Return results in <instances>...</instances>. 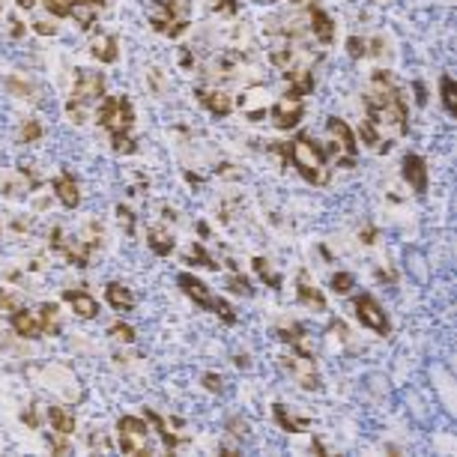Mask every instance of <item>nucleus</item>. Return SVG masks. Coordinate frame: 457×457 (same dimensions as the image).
<instances>
[{
	"instance_id": "obj_1",
	"label": "nucleus",
	"mask_w": 457,
	"mask_h": 457,
	"mask_svg": "<svg viewBox=\"0 0 457 457\" xmlns=\"http://www.w3.org/2000/svg\"><path fill=\"white\" fill-rule=\"evenodd\" d=\"M365 108H368V123H374L383 138L386 134H392V138H403V134H407L410 111H407V102H403L392 72L376 69L371 75V93L365 99Z\"/></svg>"
},
{
	"instance_id": "obj_2",
	"label": "nucleus",
	"mask_w": 457,
	"mask_h": 457,
	"mask_svg": "<svg viewBox=\"0 0 457 457\" xmlns=\"http://www.w3.org/2000/svg\"><path fill=\"white\" fill-rule=\"evenodd\" d=\"M96 123L111 132L114 153H134V141L129 134L134 126V111H132V102L126 96H105L99 102Z\"/></svg>"
},
{
	"instance_id": "obj_3",
	"label": "nucleus",
	"mask_w": 457,
	"mask_h": 457,
	"mask_svg": "<svg viewBox=\"0 0 457 457\" xmlns=\"http://www.w3.org/2000/svg\"><path fill=\"white\" fill-rule=\"evenodd\" d=\"M287 161H293V168L299 170V177L311 185H326L329 183V158L326 150L317 144H311L302 134L293 144H287Z\"/></svg>"
},
{
	"instance_id": "obj_4",
	"label": "nucleus",
	"mask_w": 457,
	"mask_h": 457,
	"mask_svg": "<svg viewBox=\"0 0 457 457\" xmlns=\"http://www.w3.org/2000/svg\"><path fill=\"white\" fill-rule=\"evenodd\" d=\"M105 93V78L102 72H90V69H81L75 78V90H72V99L66 105V114H69L72 123H84L87 117V105L99 102Z\"/></svg>"
},
{
	"instance_id": "obj_5",
	"label": "nucleus",
	"mask_w": 457,
	"mask_h": 457,
	"mask_svg": "<svg viewBox=\"0 0 457 457\" xmlns=\"http://www.w3.org/2000/svg\"><path fill=\"white\" fill-rule=\"evenodd\" d=\"M153 30L177 39L188 30V0H153Z\"/></svg>"
},
{
	"instance_id": "obj_6",
	"label": "nucleus",
	"mask_w": 457,
	"mask_h": 457,
	"mask_svg": "<svg viewBox=\"0 0 457 457\" xmlns=\"http://www.w3.org/2000/svg\"><path fill=\"white\" fill-rule=\"evenodd\" d=\"M326 129H329L332 141H335V146L329 150L335 156V165H338V168H353L356 165V153H359L356 134L349 132V126L344 123V120H338V117H329ZM329 153H326V158H329Z\"/></svg>"
},
{
	"instance_id": "obj_7",
	"label": "nucleus",
	"mask_w": 457,
	"mask_h": 457,
	"mask_svg": "<svg viewBox=\"0 0 457 457\" xmlns=\"http://www.w3.org/2000/svg\"><path fill=\"white\" fill-rule=\"evenodd\" d=\"M117 434H120V449L123 454H150V424L134 415H123L117 422Z\"/></svg>"
},
{
	"instance_id": "obj_8",
	"label": "nucleus",
	"mask_w": 457,
	"mask_h": 457,
	"mask_svg": "<svg viewBox=\"0 0 457 457\" xmlns=\"http://www.w3.org/2000/svg\"><path fill=\"white\" fill-rule=\"evenodd\" d=\"M281 365L293 374V380L299 383L305 392H314V388H320V374H317V365H314V356L308 353V349H296V353L284 356V359H281Z\"/></svg>"
},
{
	"instance_id": "obj_9",
	"label": "nucleus",
	"mask_w": 457,
	"mask_h": 457,
	"mask_svg": "<svg viewBox=\"0 0 457 457\" xmlns=\"http://www.w3.org/2000/svg\"><path fill=\"white\" fill-rule=\"evenodd\" d=\"M353 311H356V317H359L361 326L374 329L376 335H388V332H392V323H388L383 305L376 302L371 293H359L356 296V299H353Z\"/></svg>"
},
{
	"instance_id": "obj_10",
	"label": "nucleus",
	"mask_w": 457,
	"mask_h": 457,
	"mask_svg": "<svg viewBox=\"0 0 457 457\" xmlns=\"http://www.w3.org/2000/svg\"><path fill=\"white\" fill-rule=\"evenodd\" d=\"M302 114H305L302 99H293V96H281V99L272 105V111H269V117H272L275 129H293V126H299Z\"/></svg>"
},
{
	"instance_id": "obj_11",
	"label": "nucleus",
	"mask_w": 457,
	"mask_h": 457,
	"mask_svg": "<svg viewBox=\"0 0 457 457\" xmlns=\"http://www.w3.org/2000/svg\"><path fill=\"white\" fill-rule=\"evenodd\" d=\"M195 96L212 117H227L233 111V99L219 87H195Z\"/></svg>"
},
{
	"instance_id": "obj_12",
	"label": "nucleus",
	"mask_w": 457,
	"mask_h": 457,
	"mask_svg": "<svg viewBox=\"0 0 457 457\" xmlns=\"http://www.w3.org/2000/svg\"><path fill=\"white\" fill-rule=\"evenodd\" d=\"M296 296H299V302L314 308V311H326V296L320 293V287L311 281V272L308 269H299V275H296Z\"/></svg>"
},
{
	"instance_id": "obj_13",
	"label": "nucleus",
	"mask_w": 457,
	"mask_h": 457,
	"mask_svg": "<svg viewBox=\"0 0 457 457\" xmlns=\"http://www.w3.org/2000/svg\"><path fill=\"white\" fill-rule=\"evenodd\" d=\"M403 180L410 183V188L415 195H424L427 192V165L422 156H403Z\"/></svg>"
},
{
	"instance_id": "obj_14",
	"label": "nucleus",
	"mask_w": 457,
	"mask_h": 457,
	"mask_svg": "<svg viewBox=\"0 0 457 457\" xmlns=\"http://www.w3.org/2000/svg\"><path fill=\"white\" fill-rule=\"evenodd\" d=\"M177 284L183 287V293L192 299L195 305H200V308H212V302H215V296L209 293V287L204 284L200 278H195L192 272H180V278H177Z\"/></svg>"
},
{
	"instance_id": "obj_15",
	"label": "nucleus",
	"mask_w": 457,
	"mask_h": 457,
	"mask_svg": "<svg viewBox=\"0 0 457 457\" xmlns=\"http://www.w3.org/2000/svg\"><path fill=\"white\" fill-rule=\"evenodd\" d=\"M54 195L60 197V204L66 209H75L81 204V188H78V180L72 177L69 170H63L57 180H54Z\"/></svg>"
},
{
	"instance_id": "obj_16",
	"label": "nucleus",
	"mask_w": 457,
	"mask_h": 457,
	"mask_svg": "<svg viewBox=\"0 0 457 457\" xmlns=\"http://www.w3.org/2000/svg\"><path fill=\"white\" fill-rule=\"evenodd\" d=\"M63 299L69 302V308L75 311V317H81V320H93V317L99 314V302L93 299L90 293H84V290H66Z\"/></svg>"
},
{
	"instance_id": "obj_17",
	"label": "nucleus",
	"mask_w": 457,
	"mask_h": 457,
	"mask_svg": "<svg viewBox=\"0 0 457 457\" xmlns=\"http://www.w3.org/2000/svg\"><path fill=\"white\" fill-rule=\"evenodd\" d=\"M308 21H311L308 27H311V33H314L317 42L329 45L332 39H335V21H332L320 6H311V9H308Z\"/></svg>"
},
{
	"instance_id": "obj_18",
	"label": "nucleus",
	"mask_w": 457,
	"mask_h": 457,
	"mask_svg": "<svg viewBox=\"0 0 457 457\" xmlns=\"http://www.w3.org/2000/svg\"><path fill=\"white\" fill-rule=\"evenodd\" d=\"M239 108L248 120H260L266 117V90L263 87H251L239 96Z\"/></svg>"
},
{
	"instance_id": "obj_19",
	"label": "nucleus",
	"mask_w": 457,
	"mask_h": 457,
	"mask_svg": "<svg viewBox=\"0 0 457 457\" xmlns=\"http://www.w3.org/2000/svg\"><path fill=\"white\" fill-rule=\"evenodd\" d=\"M12 329H16L18 338H39L42 329H39V320H36V311H24V308H16L12 311Z\"/></svg>"
},
{
	"instance_id": "obj_20",
	"label": "nucleus",
	"mask_w": 457,
	"mask_h": 457,
	"mask_svg": "<svg viewBox=\"0 0 457 457\" xmlns=\"http://www.w3.org/2000/svg\"><path fill=\"white\" fill-rule=\"evenodd\" d=\"M105 299L120 314H126V311H132V308H134V293L120 284V281H111V284L105 287Z\"/></svg>"
},
{
	"instance_id": "obj_21",
	"label": "nucleus",
	"mask_w": 457,
	"mask_h": 457,
	"mask_svg": "<svg viewBox=\"0 0 457 457\" xmlns=\"http://www.w3.org/2000/svg\"><path fill=\"white\" fill-rule=\"evenodd\" d=\"M117 48H120V39L117 36H99L96 42H93V48H90V54L96 57L99 63H114L117 60Z\"/></svg>"
},
{
	"instance_id": "obj_22",
	"label": "nucleus",
	"mask_w": 457,
	"mask_h": 457,
	"mask_svg": "<svg viewBox=\"0 0 457 457\" xmlns=\"http://www.w3.org/2000/svg\"><path fill=\"white\" fill-rule=\"evenodd\" d=\"M48 422H51V430H57L60 436L75 434V415L66 412L63 407H48Z\"/></svg>"
},
{
	"instance_id": "obj_23",
	"label": "nucleus",
	"mask_w": 457,
	"mask_h": 457,
	"mask_svg": "<svg viewBox=\"0 0 457 457\" xmlns=\"http://www.w3.org/2000/svg\"><path fill=\"white\" fill-rule=\"evenodd\" d=\"M36 320H39V329H42V335H57V332H60L57 305H54V302L39 305V308H36Z\"/></svg>"
},
{
	"instance_id": "obj_24",
	"label": "nucleus",
	"mask_w": 457,
	"mask_h": 457,
	"mask_svg": "<svg viewBox=\"0 0 457 457\" xmlns=\"http://www.w3.org/2000/svg\"><path fill=\"white\" fill-rule=\"evenodd\" d=\"M146 245H150L158 258H168V254L173 251V236L168 231H161V227H153V231L146 233Z\"/></svg>"
},
{
	"instance_id": "obj_25",
	"label": "nucleus",
	"mask_w": 457,
	"mask_h": 457,
	"mask_svg": "<svg viewBox=\"0 0 457 457\" xmlns=\"http://www.w3.org/2000/svg\"><path fill=\"white\" fill-rule=\"evenodd\" d=\"M146 422H153V424H156V434L161 436V446H165V451H177L180 439H177V434H173V430H168V424H165V419H161V415L146 412Z\"/></svg>"
},
{
	"instance_id": "obj_26",
	"label": "nucleus",
	"mask_w": 457,
	"mask_h": 457,
	"mask_svg": "<svg viewBox=\"0 0 457 457\" xmlns=\"http://www.w3.org/2000/svg\"><path fill=\"white\" fill-rule=\"evenodd\" d=\"M439 93H442V108H446V114H457V87H454V78L451 75H442L439 78Z\"/></svg>"
},
{
	"instance_id": "obj_27",
	"label": "nucleus",
	"mask_w": 457,
	"mask_h": 457,
	"mask_svg": "<svg viewBox=\"0 0 457 457\" xmlns=\"http://www.w3.org/2000/svg\"><path fill=\"white\" fill-rule=\"evenodd\" d=\"M275 422L287 430V434H299V430H305L308 427V419H293V415H287V410H284V403H275Z\"/></svg>"
},
{
	"instance_id": "obj_28",
	"label": "nucleus",
	"mask_w": 457,
	"mask_h": 457,
	"mask_svg": "<svg viewBox=\"0 0 457 457\" xmlns=\"http://www.w3.org/2000/svg\"><path fill=\"white\" fill-rule=\"evenodd\" d=\"M251 263H254V272L260 275V281H266V284L272 287V290H278V287H281V275L275 272V269H272V263H269L266 258H254Z\"/></svg>"
},
{
	"instance_id": "obj_29",
	"label": "nucleus",
	"mask_w": 457,
	"mask_h": 457,
	"mask_svg": "<svg viewBox=\"0 0 457 457\" xmlns=\"http://www.w3.org/2000/svg\"><path fill=\"white\" fill-rule=\"evenodd\" d=\"M224 284H227V290H231V293H239V296H251V293H254L251 281H248L245 275H242L239 269H233V272L227 275V281H224Z\"/></svg>"
},
{
	"instance_id": "obj_30",
	"label": "nucleus",
	"mask_w": 457,
	"mask_h": 457,
	"mask_svg": "<svg viewBox=\"0 0 457 457\" xmlns=\"http://www.w3.org/2000/svg\"><path fill=\"white\" fill-rule=\"evenodd\" d=\"M329 287H332V293L347 296L349 290L356 287V278L349 275V272H335V275H332V281H329Z\"/></svg>"
},
{
	"instance_id": "obj_31",
	"label": "nucleus",
	"mask_w": 457,
	"mask_h": 457,
	"mask_svg": "<svg viewBox=\"0 0 457 457\" xmlns=\"http://www.w3.org/2000/svg\"><path fill=\"white\" fill-rule=\"evenodd\" d=\"M185 260H188V263L197 260V266H207V269H219V266H221V263H215L209 254L204 251V245H197V242H195L192 248H188V258H185Z\"/></svg>"
},
{
	"instance_id": "obj_32",
	"label": "nucleus",
	"mask_w": 457,
	"mask_h": 457,
	"mask_svg": "<svg viewBox=\"0 0 457 457\" xmlns=\"http://www.w3.org/2000/svg\"><path fill=\"white\" fill-rule=\"evenodd\" d=\"M108 335H111L114 341H123V344H132L134 341V329L126 326V323H114V326L108 329Z\"/></svg>"
},
{
	"instance_id": "obj_33",
	"label": "nucleus",
	"mask_w": 457,
	"mask_h": 457,
	"mask_svg": "<svg viewBox=\"0 0 457 457\" xmlns=\"http://www.w3.org/2000/svg\"><path fill=\"white\" fill-rule=\"evenodd\" d=\"M42 138V126H39V120H27V123L21 126V141L24 144H33Z\"/></svg>"
},
{
	"instance_id": "obj_34",
	"label": "nucleus",
	"mask_w": 457,
	"mask_h": 457,
	"mask_svg": "<svg viewBox=\"0 0 457 457\" xmlns=\"http://www.w3.org/2000/svg\"><path fill=\"white\" fill-rule=\"evenodd\" d=\"M42 4L51 16H57V18H66L72 12V0H42Z\"/></svg>"
},
{
	"instance_id": "obj_35",
	"label": "nucleus",
	"mask_w": 457,
	"mask_h": 457,
	"mask_svg": "<svg viewBox=\"0 0 457 457\" xmlns=\"http://www.w3.org/2000/svg\"><path fill=\"white\" fill-rule=\"evenodd\" d=\"M365 45H368L365 39H359V36H349V39H347V51H349V57H353V60L365 57V54H368V48H365Z\"/></svg>"
},
{
	"instance_id": "obj_36",
	"label": "nucleus",
	"mask_w": 457,
	"mask_h": 457,
	"mask_svg": "<svg viewBox=\"0 0 457 457\" xmlns=\"http://www.w3.org/2000/svg\"><path fill=\"white\" fill-rule=\"evenodd\" d=\"M278 338L284 341V344H293V347H299L302 344V326H290V329H278Z\"/></svg>"
},
{
	"instance_id": "obj_37",
	"label": "nucleus",
	"mask_w": 457,
	"mask_h": 457,
	"mask_svg": "<svg viewBox=\"0 0 457 457\" xmlns=\"http://www.w3.org/2000/svg\"><path fill=\"white\" fill-rule=\"evenodd\" d=\"M6 90H12V93H16V96H21V99L33 93V87L27 84V81H18V78H6Z\"/></svg>"
},
{
	"instance_id": "obj_38",
	"label": "nucleus",
	"mask_w": 457,
	"mask_h": 457,
	"mask_svg": "<svg viewBox=\"0 0 457 457\" xmlns=\"http://www.w3.org/2000/svg\"><path fill=\"white\" fill-rule=\"evenodd\" d=\"M215 12H224V16H236L239 4L236 0H215Z\"/></svg>"
},
{
	"instance_id": "obj_39",
	"label": "nucleus",
	"mask_w": 457,
	"mask_h": 457,
	"mask_svg": "<svg viewBox=\"0 0 457 457\" xmlns=\"http://www.w3.org/2000/svg\"><path fill=\"white\" fill-rule=\"evenodd\" d=\"M204 388L207 392H221V376L219 374H204Z\"/></svg>"
},
{
	"instance_id": "obj_40",
	"label": "nucleus",
	"mask_w": 457,
	"mask_h": 457,
	"mask_svg": "<svg viewBox=\"0 0 457 457\" xmlns=\"http://www.w3.org/2000/svg\"><path fill=\"white\" fill-rule=\"evenodd\" d=\"M33 30L39 36H54L57 33V24H48V21H33Z\"/></svg>"
},
{
	"instance_id": "obj_41",
	"label": "nucleus",
	"mask_w": 457,
	"mask_h": 457,
	"mask_svg": "<svg viewBox=\"0 0 457 457\" xmlns=\"http://www.w3.org/2000/svg\"><path fill=\"white\" fill-rule=\"evenodd\" d=\"M0 308H4V311H16V299H12V296L6 293V290H0Z\"/></svg>"
},
{
	"instance_id": "obj_42",
	"label": "nucleus",
	"mask_w": 457,
	"mask_h": 457,
	"mask_svg": "<svg viewBox=\"0 0 457 457\" xmlns=\"http://www.w3.org/2000/svg\"><path fill=\"white\" fill-rule=\"evenodd\" d=\"M412 90H415V102H419V105H427V90H424L422 81H415Z\"/></svg>"
},
{
	"instance_id": "obj_43",
	"label": "nucleus",
	"mask_w": 457,
	"mask_h": 457,
	"mask_svg": "<svg viewBox=\"0 0 457 457\" xmlns=\"http://www.w3.org/2000/svg\"><path fill=\"white\" fill-rule=\"evenodd\" d=\"M117 212H120V221H126V231L132 233V227H134V219H132V212H129L126 207H120Z\"/></svg>"
},
{
	"instance_id": "obj_44",
	"label": "nucleus",
	"mask_w": 457,
	"mask_h": 457,
	"mask_svg": "<svg viewBox=\"0 0 457 457\" xmlns=\"http://www.w3.org/2000/svg\"><path fill=\"white\" fill-rule=\"evenodd\" d=\"M51 449H54V451H60V454H66V451H69V446H66L63 439H51Z\"/></svg>"
},
{
	"instance_id": "obj_45",
	"label": "nucleus",
	"mask_w": 457,
	"mask_h": 457,
	"mask_svg": "<svg viewBox=\"0 0 457 457\" xmlns=\"http://www.w3.org/2000/svg\"><path fill=\"white\" fill-rule=\"evenodd\" d=\"M359 236H361V242H365V245H374V236H376V233L368 227V231H365V233H359Z\"/></svg>"
},
{
	"instance_id": "obj_46",
	"label": "nucleus",
	"mask_w": 457,
	"mask_h": 457,
	"mask_svg": "<svg viewBox=\"0 0 457 457\" xmlns=\"http://www.w3.org/2000/svg\"><path fill=\"white\" fill-rule=\"evenodd\" d=\"M311 451H314V454H326V446H323L320 439H314V442H311Z\"/></svg>"
},
{
	"instance_id": "obj_47",
	"label": "nucleus",
	"mask_w": 457,
	"mask_h": 457,
	"mask_svg": "<svg viewBox=\"0 0 457 457\" xmlns=\"http://www.w3.org/2000/svg\"><path fill=\"white\" fill-rule=\"evenodd\" d=\"M16 4H18V6H21V9H30V6H33V4H36V0H16Z\"/></svg>"
},
{
	"instance_id": "obj_48",
	"label": "nucleus",
	"mask_w": 457,
	"mask_h": 457,
	"mask_svg": "<svg viewBox=\"0 0 457 457\" xmlns=\"http://www.w3.org/2000/svg\"><path fill=\"white\" fill-rule=\"evenodd\" d=\"M272 4H284V0H272ZM287 4H299V0H287Z\"/></svg>"
}]
</instances>
